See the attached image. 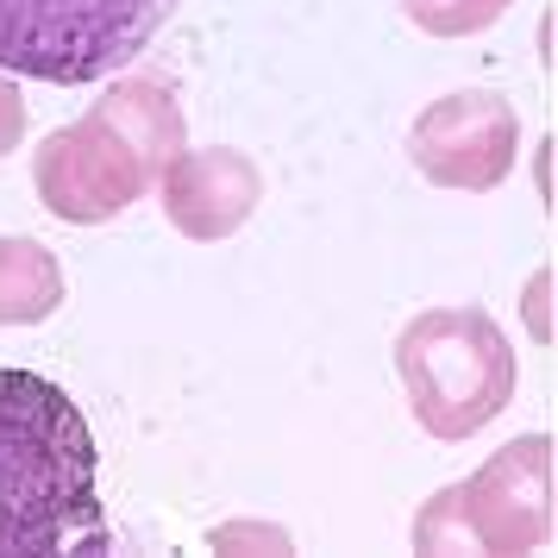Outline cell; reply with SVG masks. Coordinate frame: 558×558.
Instances as JSON below:
<instances>
[{
    "label": "cell",
    "instance_id": "obj_1",
    "mask_svg": "<svg viewBox=\"0 0 558 558\" xmlns=\"http://www.w3.org/2000/svg\"><path fill=\"white\" fill-rule=\"evenodd\" d=\"M107 553L95 502V433L70 389L0 371V558Z\"/></svg>",
    "mask_w": 558,
    "mask_h": 558
},
{
    "label": "cell",
    "instance_id": "obj_2",
    "mask_svg": "<svg viewBox=\"0 0 558 558\" xmlns=\"http://www.w3.org/2000/svg\"><path fill=\"white\" fill-rule=\"evenodd\" d=\"M396 371L408 408L433 439H471L514 402V345L483 307H427L396 332Z\"/></svg>",
    "mask_w": 558,
    "mask_h": 558
},
{
    "label": "cell",
    "instance_id": "obj_3",
    "mask_svg": "<svg viewBox=\"0 0 558 558\" xmlns=\"http://www.w3.org/2000/svg\"><path fill=\"white\" fill-rule=\"evenodd\" d=\"M182 0H0V70L57 88L120 76Z\"/></svg>",
    "mask_w": 558,
    "mask_h": 558
},
{
    "label": "cell",
    "instance_id": "obj_4",
    "mask_svg": "<svg viewBox=\"0 0 558 558\" xmlns=\"http://www.w3.org/2000/svg\"><path fill=\"white\" fill-rule=\"evenodd\" d=\"M553 539V439H508L414 514V553H539Z\"/></svg>",
    "mask_w": 558,
    "mask_h": 558
},
{
    "label": "cell",
    "instance_id": "obj_5",
    "mask_svg": "<svg viewBox=\"0 0 558 558\" xmlns=\"http://www.w3.org/2000/svg\"><path fill=\"white\" fill-rule=\"evenodd\" d=\"M151 182L157 170L145 163V151L126 145V132L101 107H88L76 126H57L32 157V189L63 227H101L113 214H126Z\"/></svg>",
    "mask_w": 558,
    "mask_h": 558
},
{
    "label": "cell",
    "instance_id": "obj_6",
    "mask_svg": "<svg viewBox=\"0 0 558 558\" xmlns=\"http://www.w3.org/2000/svg\"><path fill=\"white\" fill-rule=\"evenodd\" d=\"M408 157L433 189L489 195L521 157V120L496 88H458V95H439L408 126Z\"/></svg>",
    "mask_w": 558,
    "mask_h": 558
},
{
    "label": "cell",
    "instance_id": "obj_7",
    "mask_svg": "<svg viewBox=\"0 0 558 558\" xmlns=\"http://www.w3.org/2000/svg\"><path fill=\"white\" fill-rule=\"evenodd\" d=\"M157 195H163V220L182 239L214 245V239H232L257 214V202H264V170L245 151H232V145L182 151L157 177Z\"/></svg>",
    "mask_w": 558,
    "mask_h": 558
},
{
    "label": "cell",
    "instance_id": "obj_8",
    "mask_svg": "<svg viewBox=\"0 0 558 558\" xmlns=\"http://www.w3.org/2000/svg\"><path fill=\"white\" fill-rule=\"evenodd\" d=\"M113 120V126L126 132V145H138L145 151V163H151L157 177L177 163L182 151H189V126H182V107L170 88H157V82H113L101 101H95Z\"/></svg>",
    "mask_w": 558,
    "mask_h": 558
},
{
    "label": "cell",
    "instance_id": "obj_9",
    "mask_svg": "<svg viewBox=\"0 0 558 558\" xmlns=\"http://www.w3.org/2000/svg\"><path fill=\"white\" fill-rule=\"evenodd\" d=\"M63 307V270L38 239H0V327H38Z\"/></svg>",
    "mask_w": 558,
    "mask_h": 558
},
{
    "label": "cell",
    "instance_id": "obj_10",
    "mask_svg": "<svg viewBox=\"0 0 558 558\" xmlns=\"http://www.w3.org/2000/svg\"><path fill=\"white\" fill-rule=\"evenodd\" d=\"M514 0H402L408 26H421L427 38H471V32H489Z\"/></svg>",
    "mask_w": 558,
    "mask_h": 558
},
{
    "label": "cell",
    "instance_id": "obj_11",
    "mask_svg": "<svg viewBox=\"0 0 558 558\" xmlns=\"http://www.w3.org/2000/svg\"><path fill=\"white\" fill-rule=\"evenodd\" d=\"M20 138H26V101H20V88L0 76V157L20 151Z\"/></svg>",
    "mask_w": 558,
    "mask_h": 558
},
{
    "label": "cell",
    "instance_id": "obj_12",
    "mask_svg": "<svg viewBox=\"0 0 558 558\" xmlns=\"http://www.w3.org/2000/svg\"><path fill=\"white\" fill-rule=\"evenodd\" d=\"M214 546H277V553H289V533H277V527H220Z\"/></svg>",
    "mask_w": 558,
    "mask_h": 558
}]
</instances>
